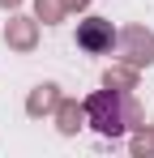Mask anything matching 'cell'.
Returning <instances> with one entry per match:
<instances>
[{
    "mask_svg": "<svg viewBox=\"0 0 154 158\" xmlns=\"http://www.w3.org/2000/svg\"><path fill=\"white\" fill-rule=\"evenodd\" d=\"M86 115L103 137H120L133 124V98H124L120 90H99L86 98Z\"/></svg>",
    "mask_w": 154,
    "mask_h": 158,
    "instance_id": "cell-1",
    "label": "cell"
},
{
    "mask_svg": "<svg viewBox=\"0 0 154 158\" xmlns=\"http://www.w3.org/2000/svg\"><path fill=\"white\" fill-rule=\"evenodd\" d=\"M77 47L90 56H103L116 47V30L107 17H86V22H77Z\"/></svg>",
    "mask_w": 154,
    "mask_h": 158,
    "instance_id": "cell-2",
    "label": "cell"
},
{
    "mask_svg": "<svg viewBox=\"0 0 154 158\" xmlns=\"http://www.w3.org/2000/svg\"><path fill=\"white\" fill-rule=\"evenodd\" d=\"M124 43H128V60H137V64H150L154 60V34H146V30H128L124 34Z\"/></svg>",
    "mask_w": 154,
    "mask_h": 158,
    "instance_id": "cell-3",
    "label": "cell"
},
{
    "mask_svg": "<svg viewBox=\"0 0 154 158\" xmlns=\"http://www.w3.org/2000/svg\"><path fill=\"white\" fill-rule=\"evenodd\" d=\"M4 4H13V0H4Z\"/></svg>",
    "mask_w": 154,
    "mask_h": 158,
    "instance_id": "cell-4",
    "label": "cell"
}]
</instances>
